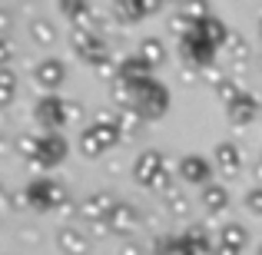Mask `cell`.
<instances>
[{
	"instance_id": "5",
	"label": "cell",
	"mask_w": 262,
	"mask_h": 255,
	"mask_svg": "<svg viewBox=\"0 0 262 255\" xmlns=\"http://www.w3.org/2000/svg\"><path fill=\"white\" fill-rule=\"evenodd\" d=\"M216 50L219 47H212L209 40L203 37V33L192 27L189 33H186L183 40H179V53H183V63H192V66H212V57H216Z\"/></svg>"
},
{
	"instance_id": "16",
	"label": "cell",
	"mask_w": 262,
	"mask_h": 255,
	"mask_svg": "<svg viewBox=\"0 0 262 255\" xmlns=\"http://www.w3.org/2000/svg\"><path fill=\"white\" fill-rule=\"evenodd\" d=\"M153 77V66L140 57V53H129V57L120 60V80L126 83H140V80H149Z\"/></svg>"
},
{
	"instance_id": "28",
	"label": "cell",
	"mask_w": 262,
	"mask_h": 255,
	"mask_svg": "<svg viewBox=\"0 0 262 255\" xmlns=\"http://www.w3.org/2000/svg\"><path fill=\"white\" fill-rule=\"evenodd\" d=\"M73 30H83V33H100L103 30V17L96 13V7H90L86 13H80V17L73 20Z\"/></svg>"
},
{
	"instance_id": "4",
	"label": "cell",
	"mask_w": 262,
	"mask_h": 255,
	"mask_svg": "<svg viewBox=\"0 0 262 255\" xmlns=\"http://www.w3.org/2000/svg\"><path fill=\"white\" fill-rule=\"evenodd\" d=\"M33 116H37V123L43 126V133H60V126L70 120L67 100H60L57 93H43L37 100V106H33Z\"/></svg>"
},
{
	"instance_id": "43",
	"label": "cell",
	"mask_w": 262,
	"mask_h": 255,
	"mask_svg": "<svg viewBox=\"0 0 262 255\" xmlns=\"http://www.w3.org/2000/svg\"><path fill=\"white\" fill-rule=\"evenodd\" d=\"M179 4H183V0H179Z\"/></svg>"
},
{
	"instance_id": "34",
	"label": "cell",
	"mask_w": 262,
	"mask_h": 255,
	"mask_svg": "<svg viewBox=\"0 0 262 255\" xmlns=\"http://www.w3.org/2000/svg\"><path fill=\"white\" fill-rule=\"evenodd\" d=\"M246 209H249L252 216H262V186H252V189L246 192Z\"/></svg>"
},
{
	"instance_id": "25",
	"label": "cell",
	"mask_w": 262,
	"mask_h": 255,
	"mask_svg": "<svg viewBox=\"0 0 262 255\" xmlns=\"http://www.w3.org/2000/svg\"><path fill=\"white\" fill-rule=\"evenodd\" d=\"M13 96H17V73H13V66H4V73H0V106H10Z\"/></svg>"
},
{
	"instance_id": "20",
	"label": "cell",
	"mask_w": 262,
	"mask_h": 255,
	"mask_svg": "<svg viewBox=\"0 0 262 255\" xmlns=\"http://www.w3.org/2000/svg\"><path fill=\"white\" fill-rule=\"evenodd\" d=\"M136 53H140V57L146 60V63L153 66V70L166 63V47H163L156 37H143V43H140V50H136Z\"/></svg>"
},
{
	"instance_id": "12",
	"label": "cell",
	"mask_w": 262,
	"mask_h": 255,
	"mask_svg": "<svg viewBox=\"0 0 262 255\" xmlns=\"http://www.w3.org/2000/svg\"><path fill=\"white\" fill-rule=\"evenodd\" d=\"M212 163H216V169L223 172V176H239V169H243V153H239V146L232 140H219L216 149H212Z\"/></svg>"
},
{
	"instance_id": "33",
	"label": "cell",
	"mask_w": 262,
	"mask_h": 255,
	"mask_svg": "<svg viewBox=\"0 0 262 255\" xmlns=\"http://www.w3.org/2000/svg\"><path fill=\"white\" fill-rule=\"evenodd\" d=\"M57 7H60V10H63L70 20H77L80 13L90 10V0H57Z\"/></svg>"
},
{
	"instance_id": "15",
	"label": "cell",
	"mask_w": 262,
	"mask_h": 255,
	"mask_svg": "<svg viewBox=\"0 0 262 255\" xmlns=\"http://www.w3.org/2000/svg\"><path fill=\"white\" fill-rule=\"evenodd\" d=\"M226 113H229V120L236 123V126H246V123H252L259 116V100L249 93V89H243V93L226 106Z\"/></svg>"
},
{
	"instance_id": "19",
	"label": "cell",
	"mask_w": 262,
	"mask_h": 255,
	"mask_svg": "<svg viewBox=\"0 0 262 255\" xmlns=\"http://www.w3.org/2000/svg\"><path fill=\"white\" fill-rule=\"evenodd\" d=\"M196 30H199V33H203V37H206V40H209V43H212V47H223V43H226V40H229V33H232V30H229V27H226V24H223V20H219V17H209V20H203V24H199V27H196Z\"/></svg>"
},
{
	"instance_id": "26",
	"label": "cell",
	"mask_w": 262,
	"mask_h": 255,
	"mask_svg": "<svg viewBox=\"0 0 262 255\" xmlns=\"http://www.w3.org/2000/svg\"><path fill=\"white\" fill-rule=\"evenodd\" d=\"M163 202H166L169 216H176V219H186V216H189V199H186L183 189H173L169 196H163Z\"/></svg>"
},
{
	"instance_id": "3",
	"label": "cell",
	"mask_w": 262,
	"mask_h": 255,
	"mask_svg": "<svg viewBox=\"0 0 262 255\" xmlns=\"http://www.w3.org/2000/svg\"><path fill=\"white\" fill-rule=\"evenodd\" d=\"M129 86H133V93H136V109H140L149 123L163 120V116L169 113L173 96H169L166 83H160L156 77H149V80H140V83H129Z\"/></svg>"
},
{
	"instance_id": "10",
	"label": "cell",
	"mask_w": 262,
	"mask_h": 255,
	"mask_svg": "<svg viewBox=\"0 0 262 255\" xmlns=\"http://www.w3.org/2000/svg\"><path fill=\"white\" fill-rule=\"evenodd\" d=\"M249 245V229L239 222H226L216 236V255H243V249Z\"/></svg>"
},
{
	"instance_id": "35",
	"label": "cell",
	"mask_w": 262,
	"mask_h": 255,
	"mask_svg": "<svg viewBox=\"0 0 262 255\" xmlns=\"http://www.w3.org/2000/svg\"><path fill=\"white\" fill-rule=\"evenodd\" d=\"M96 77H103V80H120V63H113V60H103L100 66H96Z\"/></svg>"
},
{
	"instance_id": "30",
	"label": "cell",
	"mask_w": 262,
	"mask_h": 255,
	"mask_svg": "<svg viewBox=\"0 0 262 255\" xmlns=\"http://www.w3.org/2000/svg\"><path fill=\"white\" fill-rule=\"evenodd\" d=\"M149 252L153 255H176L179 252V236H156L149 242Z\"/></svg>"
},
{
	"instance_id": "14",
	"label": "cell",
	"mask_w": 262,
	"mask_h": 255,
	"mask_svg": "<svg viewBox=\"0 0 262 255\" xmlns=\"http://www.w3.org/2000/svg\"><path fill=\"white\" fill-rule=\"evenodd\" d=\"M57 249L63 255H90L93 239H90L86 232H80L77 225H63V229L57 232Z\"/></svg>"
},
{
	"instance_id": "23",
	"label": "cell",
	"mask_w": 262,
	"mask_h": 255,
	"mask_svg": "<svg viewBox=\"0 0 262 255\" xmlns=\"http://www.w3.org/2000/svg\"><path fill=\"white\" fill-rule=\"evenodd\" d=\"M80 153L90 156V159H96V156L106 153V146H103V140L96 136V129H93V126H86L83 133H80Z\"/></svg>"
},
{
	"instance_id": "1",
	"label": "cell",
	"mask_w": 262,
	"mask_h": 255,
	"mask_svg": "<svg viewBox=\"0 0 262 255\" xmlns=\"http://www.w3.org/2000/svg\"><path fill=\"white\" fill-rule=\"evenodd\" d=\"M133 179L140 186H146V189H153V192H163V196H169V192L176 189L173 186V172H169V166H166V156H163L160 149H143V153L136 156Z\"/></svg>"
},
{
	"instance_id": "17",
	"label": "cell",
	"mask_w": 262,
	"mask_h": 255,
	"mask_svg": "<svg viewBox=\"0 0 262 255\" xmlns=\"http://www.w3.org/2000/svg\"><path fill=\"white\" fill-rule=\"evenodd\" d=\"M199 202H203L212 216H216V212H226V209H229V189L219 186V182H209L203 192H199Z\"/></svg>"
},
{
	"instance_id": "18",
	"label": "cell",
	"mask_w": 262,
	"mask_h": 255,
	"mask_svg": "<svg viewBox=\"0 0 262 255\" xmlns=\"http://www.w3.org/2000/svg\"><path fill=\"white\" fill-rule=\"evenodd\" d=\"M116 120H120V133H123V136H140L143 129H146V123H149L136 106L120 109V113H116Z\"/></svg>"
},
{
	"instance_id": "42",
	"label": "cell",
	"mask_w": 262,
	"mask_h": 255,
	"mask_svg": "<svg viewBox=\"0 0 262 255\" xmlns=\"http://www.w3.org/2000/svg\"><path fill=\"white\" fill-rule=\"evenodd\" d=\"M259 33H262V20H259Z\"/></svg>"
},
{
	"instance_id": "29",
	"label": "cell",
	"mask_w": 262,
	"mask_h": 255,
	"mask_svg": "<svg viewBox=\"0 0 262 255\" xmlns=\"http://www.w3.org/2000/svg\"><path fill=\"white\" fill-rule=\"evenodd\" d=\"M116 17L140 20V17H146V7H143V0H116Z\"/></svg>"
},
{
	"instance_id": "21",
	"label": "cell",
	"mask_w": 262,
	"mask_h": 255,
	"mask_svg": "<svg viewBox=\"0 0 262 255\" xmlns=\"http://www.w3.org/2000/svg\"><path fill=\"white\" fill-rule=\"evenodd\" d=\"M30 37H33V43L37 47H53L57 43V27H53V20H33L30 24Z\"/></svg>"
},
{
	"instance_id": "13",
	"label": "cell",
	"mask_w": 262,
	"mask_h": 255,
	"mask_svg": "<svg viewBox=\"0 0 262 255\" xmlns=\"http://www.w3.org/2000/svg\"><path fill=\"white\" fill-rule=\"evenodd\" d=\"M106 225H110V236H133V229L140 225V209L129 205V202H116V209L110 212Z\"/></svg>"
},
{
	"instance_id": "8",
	"label": "cell",
	"mask_w": 262,
	"mask_h": 255,
	"mask_svg": "<svg viewBox=\"0 0 262 255\" xmlns=\"http://www.w3.org/2000/svg\"><path fill=\"white\" fill-rule=\"evenodd\" d=\"M116 202H120V199H116L110 189H96V192H90V196H83L80 216H83L86 222H106L110 212L116 209Z\"/></svg>"
},
{
	"instance_id": "11",
	"label": "cell",
	"mask_w": 262,
	"mask_h": 255,
	"mask_svg": "<svg viewBox=\"0 0 262 255\" xmlns=\"http://www.w3.org/2000/svg\"><path fill=\"white\" fill-rule=\"evenodd\" d=\"M33 77H37V83L47 89V93H53V89H60V83L67 80V66L60 57H43L37 66H33Z\"/></svg>"
},
{
	"instance_id": "36",
	"label": "cell",
	"mask_w": 262,
	"mask_h": 255,
	"mask_svg": "<svg viewBox=\"0 0 262 255\" xmlns=\"http://www.w3.org/2000/svg\"><path fill=\"white\" fill-rule=\"evenodd\" d=\"M216 93H219V100H223V103H226V106H229V103H232V100H236V96H239V93H243V86H236V83H232V80H229V83H223V86H219V89H216Z\"/></svg>"
},
{
	"instance_id": "9",
	"label": "cell",
	"mask_w": 262,
	"mask_h": 255,
	"mask_svg": "<svg viewBox=\"0 0 262 255\" xmlns=\"http://www.w3.org/2000/svg\"><path fill=\"white\" fill-rule=\"evenodd\" d=\"M176 172H179V179H183V182L203 186V189L212 182V163L206 159V156H199V153H186L183 159H179Z\"/></svg>"
},
{
	"instance_id": "39",
	"label": "cell",
	"mask_w": 262,
	"mask_h": 255,
	"mask_svg": "<svg viewBox=\"0 0 262 255\" xmlns=\"http://www.w3.org/2000/svg\"><path fill=\"white\" fill-rule=\"evenodd\" d=\"M120 255H143V245H136V242H126L120 249Z\"/></svg>"
},
{
	"instance_id": "38",
	"label": "cell",
	"mask_w": 262,
	"mask_h": 255,
	"mask_svg": "<svg viewBox=\"0 0 262 255\" xmlns=\"http://www.w3.org/2000/svg\"><path fill=\"white\" fill-rule=\"evenodd\" d=\"M116 120V113H110V109H96L93 113V123H113Z\"/></svg>"
},
{
	"instance_id": "41",
	"label": "cell",
	"mask_w": 262,
	"mask_h": 255,
	"mask_svg": "<svg viewBox=\"0 0 262 255\" xmlns=\"http://www.w3.org/2000/svg\"><path fill=\"white\" fill-rule=\"evenodd\" d=\"M256 255H262V242H259V249H256Z\"/></svg>"
},
{
	"instance_id": "37",
	"label": "cell",
	"mask_w": 262,
	"mask_h": 255,
	"mask_svg": "<svg viewBox=\"0 0 262 255\" xmlns=\"http://www.w3.org/2000/svg\"><path fill=\"white\" fill-rule=\"evenodd\" d=\"M4 202H7V209H20V205H27V196H24V192L7 189V192H4Z\"/></svg>"
},
{
	"instance_id": "6",
	"label": "cell",
	"mask_w": 262,
	"mask_h": 255,
	"mask_svg": "<svg viewBox=\"0 0 262 255\" xmlns=\"http://www.w3.org/2000/svg\"><path fill=\"white\" fill-rule=\"evenodd\" d=\"M67 140L60 133H40L37 136V159L30 163V169H50V166H60L67 159Z\"/></svg>"
},
{
	"instance_id": "32",
	"label": "cell",
	"mask_w": 262,
	"mask_h": 255,
	"mask_svg": "<svg viewBox=\"0 0 262 255\" xmlns=\"http://www.w3.org/2000/svg\"><path fill=\"white\" fill-rule=\"evenodd\" d=\"M203 83H209L212 89H219L223 83H229V77L223 73V66L212 63V66H203Z\"/></svg>"
},
{
	"instance_id": "40",
	"label": "cell",
	"mask_w": 262,
	"mask_h": 255,
	"mask_svg": "<svg viewBox=\"0 0 262 255\" xmlns=\"http://www.w3.org/2000/svg\"><path fill=\"white\" fill-rule=\"evenodd\" d=\"M256 179H259V186H262V159H259V166H256Z\"/></svg>"
},
{
	"instance_id": "24",
	"label": "cell",
	"mask_w": 262,
	"mask_h": 255,
	"mask_svg": "<svg viewBox=\"0 0 262 255\" xmlns=\"http://www.w3.org/2000/svg\"><path fill=\"white\" fill-rule=\"evenodd\" d=\"M110 96H113V103H116L120 109L136 106V93H133V86H129L126 80H116V83L110 86Z\"/></svg>"
},
{
	"instance_id": "7",
	"label": "cell",
	"mask_w": 262,
	"mask_h": 255,
	"mask_svg": "<svg viewBox=\"0 0 262 255\" xmlns=\"http://www.w3.org/2000/svg\"><path fill=\"white\" fill-rule=\"evenodd\" d=\"M73 50H77V57L83 60V63H90L93 70L103 63V60H110V47H106V40H103L100 33L73 30Z\"/></svg>"
},
{
	"instance_id": "2",
	"label": "cell",
	"mask_w": 262,
	"mask_h": 255,
	"mask_svg": "<svg viewBox=\"0 0 262 255\" xmlns=\"http://www.w3.org/2000/svg\"><path fill=\"white\" fill-rule=\"evenodd\" d=\"M24 196H27V205H33L37 212H60L73 199L70 192H67V186L57 182V179H50V176L30 179L27 189H24Z\"/></svg>"
},
{
	"instance_id": "27",
	"label": "cell",
	"mask_w": 262,
	"mask_h": 255,
	"mask_svg": "<svg viewBox=\"0 0 262 255\" xmlns=\"http://www.w3.org/2000/svg\"><path fill=\"white\" fill-rule=\"evenodd\" d=\"M226 50H229V57L232 60H236V63H246V60H249V40H246V37H239V33H229V40H226Z\"/></svg>"
},
{
	"instance_id": "31",
	"label": "cell",
	"mask_w": 262,
	"mask_h": 255,
	"mask_svg": "<svg viewBox=\"0 0 262 255\" xmlns=\"http://www.w3.org/2000/svg\"><path fill=\"white\" fill-rule=\"evenodd\" d=\"M166 27H169V33H173V37H179V40H183V37H186V33H189V30H192V24H189V17H186V13H183V10H173V13H169V20H166Z\"/></svg>"
},
{
	"instance_id": "22",
	"label": "cell",
	"mask_w": 262,
	"mask_h": 255,
	"mask_svg": "<svg viewBox=\"0 0 262 255\" xmlns=\"http://www.w3.org/2000/svg\"><path fill=\"white\" fill-rule=\"evenodd\" d=\"M179 10L189 17V24H192V27H199L203 20H209V17H212V13H209V0H183V4H179Z\"/></svg>"
}]
</instances>
